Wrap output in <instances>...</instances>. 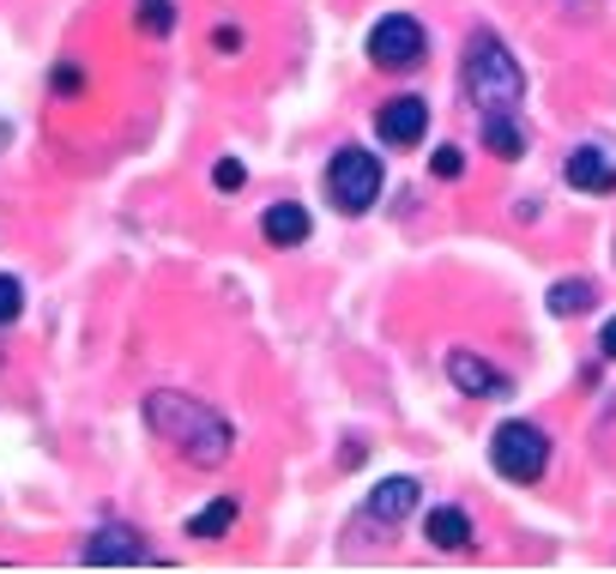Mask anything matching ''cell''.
Returning <instances> with one entry per match:
<instances>
[{
  "mask_svg": "<svg viewBox=\"0 0 616 574\" xmlns=\"http://www.w3.org/2000/svg\"><path fill=\"white\" fill-rule=\"evenodd\" d=\"M145 424L193 465H224L229 448H236L229 424L212 412V405L193 399V393H152V399H145Z\"/></svg>",
  "mask_w": 616,
  "mask_h": 574,
  "instance_id": "6da1fadb",
  "label": "cell"
},
{
  "mask_svg": "<svg viewBox=\"0 0 616 574\" xmlns=\"http://www.w3.org/2000/svg\"><path fill=\"white\" fill-rule=\"evenodd\" d=\"M466 91H471V103H483V115L514 110V103L526 98V74H519V61L507 55V43L490 37V31H478V37L466 43Z\"/></svg>",
  "mask_w": 616,
  "mask_h": 574,
  "instance_id": "7a4b0ae2",
  "label": "cell"
},
{
  "mask_svg": "<svg viewBox=\"0 0 616 574\" xmlns=\"http://www.w3.org/2000/svg\"><path fill=\"white\" fill-rule=\"evenodd\" d=\"M326 194L345 218H362V212L381 200V158L362 146H345L333 164H326Z\"/></svg>",
  "mask_w": 616,
  "mask_h": 574,
  "instance_id": "3957f363",
  "label": "cell"
},
{
  "mask_svg": "<svg viewBox=\"0 0 616 574\" xmlns=\"http://www.w3.org/2000/svg\"><path fill=\"white\" fill-rule=\"evenodd\" d=\"M490 460H495V472L502 477H514V484H538L544 477V465H550V436H544L538 424H502L490 436Z\"/></svg>",
  "mask_w": 616,
  "mask_h": 574,
  "instance_id": "277c9868",
  "label": "cell"
},
{
  "mask_svg": "<svg viewBox=\"0 0 616 574\" xmlns=\"http://www.w3.org/2000/svg\"><path fill=\"white\" fill-rule=\"evenodd\" d=\"M423 55H429V37H423V25L411 13H393V19H381V25L369 31V61L374 67L405 74V67H417Z\"/></svg>",
  "mask_w": 616,
  "mask_h": 574,
  "instance_id": "5b68a950",
  "label": "cell"
},
{
  "mask_svg": "<svg viewBox=\"0 0 616 574\" xmlns=\"http://www.w3.org/2000/svg\"><path fill=\"white\" fill-rule=\"evenodd\" d=\"M447 381H453L459 393H471V399H507V393H514V381H507L502 369H490L478 351H447Z\"/></svg>",
  "mask_w": 616,
  "mask_h": 574,
  "instance_id": "8992f818",
  "label": "cell"
},
{
  "mask_svg": "<svg viewBox=\"0 0 616 574\" xmlns=\"http://www.w3.org/2000/svg\"><path fill=\"white\" fill-rule=\"evenodd\" d=\"M133 562H145V544L133 526L109 520L91 532V544H85V569H133Z\"/></svg>",
  "mask_w": 616,
  "mask_h": 574,
  "instance_id": "52a82bcc",
  "label": "cell"
},
{
  "mask_svg": "<svg viewBox=\"0 0 616 574\" xmlns=\"http://www.w3.org/2000/svg\"><path fill=\"white\" fill-rule=\"evenodd\" d=\"M374 127H381L387 146H417V139L429 134V103L423 98H393L381 115H374Z\"/></svg>",
  "mask_w": 616,
  "mask_h": 574,
  "instance_id": "ba28073f",
  "label": "cell"
},
{
  "mask_svg": "<svg viewBox=\"0 0 616 574\" xmlns=\"http://www.w3.org/2000/svg\"><path fill=\"white\" fill-rule=\"evenodd\" d=\"M568 188H580V194H616V164L604 158L598 146H580L568 151Z\"/></svg>",
  "mask_w": 616,
  "mask_h": 574,
  "instance_id": "9c48e42d",
  "label": "cell"
},
{
  "mask_svg": "<svg viewBox=\"0 0 616 574\" xmlns=\"http://www.w3.org/2000/svg\"><path fill=\"white\" fill-rule=\"evenodd\" d=\"M411 508H417V477H381V484L369 489L374 520H405Z\"/></svg>",
  "mask_w": 616,
  "mask_h": 574,
  "instance_id": "30bf717a",
  "label": "cell"
},
{
  "mask_svg": "<svg viewBox=\"0 0 616 574\" xmlns=\"http://www.w3.org/2000/svg\"><path fill=\"white\" fill-rule=\"evenodd\" d=\"M260 230H266V243H272V248H296L302 236H309V212H302L296 200H284V206H266Z\"/></svg>",
  "mask_w": 616,
  "mask_h": 574,
  "instance_id": "8fae6325",
  "label": "cell"
},
{
  "mask_svg": "<svg viewBox=\"0 0 616 574\" xmlns=\"http://www.w3.org/2000/svg\"><path fill=\"white\" fill-rule=\"evenodd\" d=\"M483 146H490L502 164L526 158V134H519V122H514L507 110H490V115H483Z\"/></svg>",
  "mask_w": 616,
  "mask_h": 574,
  "instance_id": "7c38bea8",
  "label": "cell"
},
{
  "mask_svg": "<svg viewBox=\"0 0 616 574\" xmlns=\"http://www.w3.org/2000/svg\"><path fill=\"white\" fill-rule=\"evenodd\" d=\"M423 532H429L435 550H466V544H471V520H466L459 508H435Z\"/></svg>",
  "mask_w": 616,
  "mask_h": 574,
  "instance_id": "4fadbf2b",
  "label": "cell"
},
{
  "mask_svg": "<svg viewBox=\"0 0 616 574\" xmlns=\"http://www.w3.org/2000/svg\"><path fill=\"white\" fill-rule=\"evenodd\" d=\"M229 526H236V502L217 496V502H205V508L188 520V538H224Z\"/></svg>",
  "mask_w": 616,
  "mask_h": 574,
  "instance_id": "5bb4252c",
  "label": "cell"
},
{
  "mask_svg": "<svg viewBox=\"0 0 616 574\" xmlns=\"http://www.w3.org/2000/svg\"><path fill=\"white\" fill-rule=\"evenodd\" d=\"M580 308H592V284L586 279H562L550 291V315H580Z\"/></svg>",
  "mask_w": 616,
  "mask_h": 574,
  "instance_id": "9a60e30c",
  "label": "cell"
},
{
  "mask_svg": "<svg viewBox=\"0 0 616 574\" xmlns=\"http://www.w3.org/2000/svg\"><path fill=\"white\" fill-rule=\"evenodd\" d=\"M139 25H145V31H157V37H164V31L176 25V13H169V0H139Z\"/></svg>",
  "mask_w": 616,
  "mask_h": 574,
  "instance_id": "2e32d148",
  "label": "cell"
},
{
  "mask_svg": "<svg viewBox=\"0 0 616 574\" xmlns=\"http://www.w3.org/2000/svg\"><path fill=\"white\" fill-rule=\"evenodd\" d=\"M19 308H24L19 279H7V272H0V327H12V320H19Z\"/></svg>",
  "mask_w": 616,
  "mask_h": 574,
  "instance_id": "e0dca14e",
  "label": "cell"
},
{
  "mask_svg": "<svg viewBox=\"0 0 616 574\" xmlns=\"http://www.w3.org/2000/svg\"><path fill=\"white\" fill-rule=\"evenodd\" d=\"M212 182H217V194H236V188L248 182V170H242L236 158H224V164H217V170H212Z\"/></svg>",
  "mask_w": 616,
  "mask_h": 574,
  "instance_id": "ac0fdd59",
  "label": "cell"
},
{
  "mask_svg": "<svg viewBox=\"0 0 616 574\" xmlns=\"http://www.w3.org/2000/svg\"><path fill=\"white\" fill-rule=\"evenodd\" d=\"M429 170H435V176H441V182H453V176H459V170H466V158H459V151H453V146H441V151H435V158H429Z\"/></svg>",
  "mask_w": 616,
  "mask_h": 574,
  "instance_id": "d6986e66",
  "label": "cell"
},
{
  "mask_svg": "<svg viewBox=\"0 0 616 574\" xmlns=\"http://www.w3.org/2000/svg\"><path fill=\"white\" fill-rule=\"evenodd\" d=\"M598 345H604V357L616 363V320H604V333H598Z\"/></svg>",
  "mask_w": 616,
  "mask_h": 574,
  "instance_id": "ffe728a7",
  "label": "cell"
}]
</instances>
